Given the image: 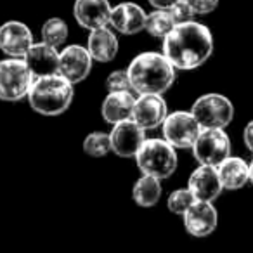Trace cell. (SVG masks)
Returning a JSON list of instances; mask_svg holds the SVG:
<instances>
[{"label":"cell","instance_id":"18","mask_svg":"<svg viewBox=\"0 0 253 253\" xmlns=\"http://www.w3.org/2000/svg\"><path fill=\"white\" fill-rule=\"evenodd\" d=\"M134 92H108L101 106L102 120L109 125H118L126 120H132L135 104Z\"/></svg>","mask_w":253,"mask_h":253},{"label":"cell","instance_id":"27","mask_svg":"<svg viewBox=\"0 0 253 253\" xmlns=\"http://www.w3.org/2000/svg\"><path fill=\"white\" fill-rule=\"evenodd\" d=\"M169 11H170V14H172V19H173V23H175V26L194 21V16H196L193 12V9H191L184 0L177 2V4L173 5V7H170Z\"/></svg>","mask_w":253,"mask_h":253},{"label":"cell","instance_id":"11","mask_svg":"<svg viewBox=\"0 0 253 253\" xmlns=\"http://www.w3.org/2000/svg\"><path fill=\"white\" fill-rule=\"evenodd\" d=\"M92 63L94 59L88 54L87 47L71 43L59 52V75L73 85L80 84L90 75Z\"/></svg>","mask_w":253,"mask_h":253},{"label":"cell","instance_id":"6","mask_svg":"<svg viewBox=\"0 0 253 253\" xmlns=\"http://www.w3.org/2000/svg\"><path fill=\"white\" fill-rule=\"evenodd\" d=\"M191 115L196 118V122L200 123L203 130H207V128L224 130L234 118V106L225 95L210 92V94L200 95L193 102Z\"/></svg>","mask_w":253,"mask_h":253},{"label":"cell","instance_id":"8","mask_svg":"<svg viewBox=\"0 0 253 253\" xmlns=\"http://www.w3.org/2000/svg\"><path fill=\"white\" fill-rule=\"evenodd\" d=\"M193 155L200 165L217 169L231 156V139L225 130H217V128L201 130L200 137L193 146Z\"/></svg>","mask_w":253,"mask_h":253},{"label":"cell","instance_id":"17","mask_svg":"<svg viewBox=\"0 0 253 253\" xmlns=\"http://www.w3.org/2000/svg\"><path fill=\"white\" fill-rule=\"evenodd\" d=\"M25 63L30 68L33 78H45L59 75V52L43 42L33 43L25 56Z\"/></svg>","mask_w":253,"mask_h":253},{"label":"cell","instance_id":"29","mask_svg":"<svg viewBox=\"0 0 253 253\" xmlns=\"http://www.w3.org/2000/svg\"><path fill=\"white\" fill-rule=\"evenodd\" d=\"M243 139H245V144L248 148V151L253 153V120L246 123L245 130H243Z\"/></svg>","mask_w":253,"mask_h":253},{"label":"cell","instance_id":"9","mask_svg":"<svg viewBox=\"0 0 253 253\" xmlns=\"http://www.w3.org/2000/svg\"><path fill=\"white\" fill-rule=\"evenodd\" d=\"M35 39L28 25L21 21H5L0 26V50L12 59H25L28 50L33 47Z\"/></svg>","mask_w":253,"mask_h":253},{"label":"cell","instance_id":"19","mask_svg":"<svg viewBox=\"0 0 253 253\" xmlns=\"http://www.w3.org/2000/svg\"><path fill=\"white\" fill-rule=\"evenodd\" d=\"M120 49L118 37L115 35L109 26L101 30H94L88 33L87 39V50L92 56V59L97 63H109L116 57Z\"/></svg>","mask_w":253,"mask_h":253},{"label":"cell","instance_id":"13","mask_svg":"<svg viewBox=\"0 0 253 253\" xmlns=\"http://www.w3.org/2000/svg\"><path fill=\"white\" fill-rule=\"evenodd\" d=\"M113 5L109 0H75L73 16L82 28L94 32L109 26Z\"/></svg>","mask_w":253,"mask_h":253},{"label":"cell","instance_id":"23","mask_svg":"<svg viewBox=\"0 0 253 253\" xmlns=\"http://www.w3.org/2000/svg\"><path fill=\"white\" fill-rule=\"evenodd\" d=\"M40 35H42L43 43L54 47V49H59L61 45L66 43L70 30H68L66 21H63L61 18H50L42 25Z\"/></svg>","mask_w":253,"mask_h":253},{"label":"cell","instance_id":"10","mask_svg":"<svg viewBox=\"0 0 253 253\" xmlns=\"http://www.w3.org/2000/svg\"><path fill=\"white\" fill-rule=\"evenodd\" d=\"M109 139H111V153L120 158H135L148 137L146 130H142L137 123L126 120L118 125H113Z\"/></svg>","mask_w":253,"mask_h":253},{"label":"cell","instance_id":"16","mask_svg":"<svg viewBox=\"0 0 253 253\" xmlns=\"http://www.w3.org/2000/svg\"><path fill=\"white\" fill-rule=\"evenodd\" d=\"M146 18L148 14L141 5L134 2H122L113 7L109 26L122 35H135L139 32H144Z\"/></svg>","mask_w":253,"mask_h":253},{"label":"cell","instance_id":"25","mask_svg":"<svg viewBox=\"0 0 253 253\" xmlns=\"http://www.w3.org/2000/svg\"><path fill=\"white\" fill-rule=\"evenodd\" d=\"M194 196L187 187H182V189H175L170 193L169 200H167V207L172 211L173 215H180L184 217L187 210L194 205Z\"/></svg>","mask_w":253,"mask_h":253},{"label":"cell","instance_id":"31","mask_svg":"<svg viewBox=\"0 0 253 253\" xmlns=\"http://www.w3.org/2000/svg\"><path fill=\"white\" fill-rule=\"evenodd\" d=\"M248 165H250V182L253 184V160L248 163Z\"/></svg>","mask_w":253,"mask_h":253},{"label":"cell","instance_id":"12","mask_svg":"<svg viewBox=\"0 0 253 253\" xmlns=\"http://www.w3.org/2000/svg\"><path fill=\"white\" fill-rule=\"evenodd\" d=\"M169 116V104L163 95L144 94L135 99L132 122H135L142 130H153L163 125Z\"/></svg>","mask_w":253,"mask_h":253},{"label":"cell","instance_id":"22","mask_svg":"<svg viewBox=\"0 0 253 253\" xmlns=\"http://www.w3.org/2000/svg\"><path fill=\"white\" fill-rule=\"evenodd\" d=\"M173 28H175V23H173L172 14H170L169 9H155L146 18L144 32H148L155 39L165 40Z\"/></svg>","mask_w":253,"mask_h":253},{"label":"cell","instance_id":"3","mask_svg":"<svg viewBox=\"0 0 253 253\" xmlns=\"http://www.w3.org/2000/svg\"><path fill=\"white\" fill-rule=\"evenodd\" d=\"M75 97L73 84L61 75L37 78L28 94L30 108L42 116H59L70 109Z\"/></svg>","mask_w":253,"mask_h":253},{"label":"cell","instance_id":"7","mask_svg":"<svg viewBox=\"0 0 253 253\" xmlns=\"http://www.w3.org/2000/svg\"><path fill=\"white\" fill-rule=\"evenodd\" d=\"M201 130L203 128L196 122V118L191 115V111L169 113L162 125L163 139L175 149H193Z\"/></svg>","mask_w":253,"mask_h":253},{"label":"cell","instance_id":"30","mask_svg":"<svg viewBox=\"0 0 253 253\" xmlns=\"http://www.w3.org/2000/svg\"><path fill=\"white\" fill-rule=\"evenodd\" d=\"M148 2L155 9H170V7H173L177 2H180V0H148Z\"/></svg>","mask_w":253,"mask_h":253},{"label":"cell","instance_id":"15","mask_svg":"<svg viewBox=\"0 0 253 253\" xmlns=\"http://www.w3.org/2000/svg\"><path fill=\"white\" fill-rule=\"evenodd\" d=\"M187 189L193 193L196 201H207L213 203L222 193V182L218 179V172L215 167L200 165L193 170L187 180Z\"/></svg>","mask_w":253,"mask_h":253},{"label":"cell","instance_id":"24","mask_svg":"<svg viewBox=\"0 0 253 253\" xmlns=\"http://www.w3.org/2000/svg\"><path fill=\"white\" fill-rule=\"evenodd\" d=\"M85 155L92 156V158H102V156L111 153V139L109 134L106 132H90L87 137L84 139L82 144Z\"/></svg>","mask_w":253,"mask_h":253},{"label":"cell","instance_id":"4","mask_svg":"<svg viewBox=\"0 0 253 253\" xmlns=\"http://www.w3.org/2000/svg\"><path fill=\"white\" fill-rule=\"evenodd\" d=\"M135 163L142 175L163 180L175 172L179 160L175 148H172L165 139H146L142 148L135 155Z\"/></svg>","mask_w":253,"mask_h":253},{"label":"cell","instance_id":"26","mask_svg":"<svg viewBox=\"0 0 253 253\" xmlns=\"http://www.w3.org/2000/svg\"><path fill=\"white\" fill-rule=\"evenodd\" d=\"M106 88L108 92H134L126 70L111 71L106 78Z\"/></svg>","mask_w":253,"mask_h":253},{"label":"cell","instance_id":"28","mask_svg":"<svg viewBox=\"0 0 253 253\" xmlns=\"http://www.w3.org/2000/svg\"><path fill=\"white\" fill-rule=\"evenodd\" d=\"M194 14H210L217 9L218 0H184Z\"/></svg>","mask_w":253,"mask_h":253},{"label":"cell","instance_id":"1","mask_svg":"<svg viewBox=\"0 0 253 253\" xmlns=\"http://www.w3.org/2000/svg\"><path fill=\"white\" fill-rule=\"evenodd\" d=\"M213 54V35L198 21L177 25L163 40V56L175 70L191 71L203 66Z\"/></svg>","mask_w":253,"mask_h":253},{"label":"cell","instance_id":"20","mask_svg":"<svg viewBox=\"0 0 253 253\" xmlns=\"http://www.w3.org/2000/svg\"><path fill=\"white\" fill-rule=\"evenodd\" d=\"M217 172L224 189L236 191L250 182V165L238 156H229L217 167Z\"/></svg>","mask_w":253,"mask_h":253},{"label":"cell","instance_id":"14","mask_svg":"<svg viewBox=\"0 0 253 253\" xmlns=\"http://www.w3.org/2000/svg\"><path fill=\"white\" fill-rule=\"evenodd\" d=\"M184 227L194 238H207L217 229L218 213L213 203L194 201V205L184 213Z\"/></svg>","mask_w":253,"mask_h":253},{"label":"cell","instance_id":"21","mask_svg":"<svg viewBox=\"0 0 253 253\" xmlns=\"http://www.w3.org/2000/svg\"><path fill=\"white\" fill-rule=\"evenodd\" d=\"M162 198V180L149 175H141L132 187V200L137 207L151 208Z\"/></svg>","mask_w":253,"mask_h":253},{"label":"cell","instance_id":"5","mask_svg":"<svg viewBox=\"0 0 253 253\" xmlns=\"http://www.w3.org/2000/svg\"><path fill=\"white\" fill-rule=\"evenodd\" d=\"M35 82L25 59L5 57L0 61V101L18 102L28 97Z\"/></svg>","mask_w":253,"mask_h":253},{"label":"cell","instance_id":"2","mask_svg":"<svg viewBox=\"0 0 253 253\" xmlns=\"http://www.w3.org/2000/svg\"><path fill=\"white\" fill-rule=\"evenodd\" d=\"M175 68L163 52H141L126 66L134 94L163 95L175 82Z\"/></svg>","mask_w":253,"mask_h":253}]
</instances>
